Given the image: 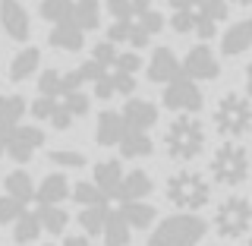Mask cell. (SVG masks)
<instances>
[{
	"mask_svg": "<svg viewBox=\"0 0 252 246\" xmlns=\"http://www.w3.org/2000/svg\"><path fill=\"white\" fill-rule=\"evenodd\" d=\"M170 26L173 32H180V35H199L208 41L211 35H215L218 22L227 19V13H230V6L224 3V0H202V3H189V0H170Z\"/></svg>",
	"mask_w": 252,
	"mask_h": 246,
	"instance_id": "obj_1",
	"label": "cell"
},
{
	"mask_svg": "<svg viewBox=\"0 0 252 246\" xmlns=\"http://www.w3.org/2000/svg\"><path fill=\"white\" fill-rule=\"evenodd\" d=\"M164 148L173 161H195L205 152V126L199 117L180 114L164 133Z\"/></svg>",
	"mask_w": 252,
	"mask_h": 246,
	"instance_id": "obj_2",
	"label": "cell"
},
{
	"mask_svg": "<svg viewBox=\"0 0 252 246\" xmlns=\"http://www.w3.org/2000/svg\"><path fill=\"white\" fill-rule=\"evenodd\" d=\"M208 234V224L199 215H189V211H180V215L164 218L161 224L148 234V246H199Z\"/></svg>",
	"mask_w": 252,
	"mask_h": 246,
	"instance_id": "obj_3",
	"label": "cell"
},
{
	"mask_svg": "<svg viewBox=\"0 0 252 246\" xmlns=\"http://www.w3.org/2000/svg\"><path fill=\"white\" fill-rule=\"evenodd\" d=\"M208 199H211V183L199 171H177L167 180V202L189 211V215H195L199 209H205Z\"/></svg>",
	"mask_w": 252,
	"mask_h": 246,
	"instance_id": "obj_4",
	"label": "cell"
},
{
	"mask_svg": "<svg viewBox=\"0 0 252 246\" xmlns=\"http://www.w3.org/2000/svg\"><path fill=\"white\" fill-rule=\"evenodd\" d=\"M211 177L220 186H240L249 177V152L240 142H224L211 155Z\"/></svg>",
	"mask_w": 252,
	"mask_h": 246,
	"instance_id": "obj_5",
	"label": "cell"
},
{
	"mask_svg": "<svg viewBox=\"0 0 252 246\" xmlns=\"http://www.w3.org/2000/svg\"><path fill=\"white\" fill-rule=\"evenodd\" d=\"M252 126V107H249V98L243 95H224L215 107V130L220 133L224 139H240L246 136Z\"/></svg>",
	"mask_w": 252,
	"mask_h": 246,
	"instance_id": "obj_6",
	"label": "cell"
},
{
	"mask_svg": "<svg viewBox=\"0 0 252 246\" xmlns=\"http://www.w3.org/2000/svg\"><path fill=\"white\" fill-rule=\"evenodd\" d=\"M252 227V205L243 196H227L215 209V231L224 240H240Z\"/></svg>",
	"mask_w": 252,
	"mask_h": 246,
	"instance_id": "obj_7",
	"label": "cell"
},
{
	"mask_svg": "<svg viewBox=\"0 0 252 246\" xmlns=\"http://www.w3.org/2000/svg\"><path fill=\"white\" fill-rule=\"evenodd\" d=\"M3 133V155L13 158L16 164L32 161V155L44 145V133L38 126H13V130H0Z\"/></svg>",
	"mask_w": 252,
	"mask_h": 246,
	"instance_id": "obj_8",
	"label": "cell"
},
{
	"mask_svg": "<svg viewBox=\"0 0 252 246\" xmlns=\"http://www.w3.org/2000/svg\"><path fill=\"white\" fill-rule=\"evenodd\" d=\"M202 89L192 82V79H186L180 73L177 79H170L167 89H164V107L170 110H180V114H195V110H202Z\"/></svg>",
	"mask_w": 252,
	"mask_h": 246,
	"instance_id": "obj_9",
	"label": "cell"
},
{
	"mask_svg": "<svg viewBox=\"0 0 252 246\" xmlns=\"http://www.w3.org/2000/svg\"><path fill=\"white\" fill-rule=\"evenodd\" d=\"M180 73H183L186 79H192V82H208V79H218L220 76V63H218L215 54H211L208 44H195L192 51L186 54Z\"/></svg>",
	"mask_w": 252,
	"mask_h": 246,
	"instance_id": "obj_10",
	"label": "cell"
},
{
	"mask_svg": "<svg viewBox=\"0 0 252 246\" xmlns=\"http://www.w3.org/2000/svg\"><path fill=\"white\" fill-rule=\"evenodd\" d=\"M0 26L13 41H29V13L19 0H0Z\"/></svg>",
	"mask_w": 252,
	"mask_h": 246,
	"instance_id": "obj_11",
	"label": "cell"
},
{
	"mask_svg": "<svg viewBox=\"0 0 252 246\" xmlns=\"http://www.w3.org/2000/svg\"><path fill=\"white\" fill-rule=\"evenodd\" d=\"M123 123H126V130H139V133H145V130H152V126L158 123V107L152 105V101H142V98H129L123 105Z\"/></svg>",
	"mask_w": 252,
	"mask_h": 246,
	"instance_id": "obj_12",
	"label": "cell"
},
{
	"mask_svg": "<svg viewBox=\"0 0 252 246\" xmlns=\"http://www.w3.org/2000/svg\"><path fill=\"white\" fill-rule=\"evenodd\" d=\"M92 183L101 189V196H104L107 202L117 199V189H120V183H123V164L117 161V158H107V161L94 164V180Z\"/></svg>",
	"mask_w": 252,
	"mask_h": 246,
	"instance_id": "obj_13",
	"label": "cell"
},
{
	"mask_svg": "<svg viewBox=\"0 0 252 246\" xmlns=\"http://www.w3.org/2000/svg\"><path fill=\"white\" fill-rule=\"evenodd\" d=\"M152 177H148L145 171H129V174H123V183L120 189H117V202H145V196H152Z\"/></svg>",
	"mask_w": 252,
	"mask_h": 246,
	"instance_id": "obj_14",
	"label": "cell"
},
{
	"mask_svg": "<svg viewBox=\"0 0 252 246\" xmlns=\"http://www.w3.org/2000/svg\"><path fill=\"white\" fill-rule=\"evenodd\" d=\"M249 47H252V19L233 22V26L224 32V38H220V51H224L227 57H236V54L249 51Z\"/></svg>",
	"mask_w": 252,
	"mask_h": 246,
	"instance_id": "obj_15",
	"label": "cell"
},
{
	"mask_svg": "<svg viewBox=\"0 0 252 246\" xmlns=\"http://www.w3.org/2000/svg\"><path fill=\"white\" fill-rule=\"evenodd\" d=\"M69 199V180L63 174H47L41 183L35 186V202L38 205H60Z\"/></svg>",
	"mask_w": 252,
	"mask_h": 246,
	"instance_id": "obj_16",
	"label": "cell"
},
{
	"mask_svg": "<svg viewBox=\"0 0 252 246\" xmlns=\"http://www.w3.org/2000/svg\"><path fill=\"white\" fill-rule=\"evenodd\" d=\"M177 76H180V60L173 57L170 47H158L148 60V79L152 82H170Z\"/></svg>",
	"mask_w": 252,
	"mask_h": 246,
	"instance_id": "obj_17",
	"label": "cell"
},
{
	"mask_svg": "<svg viewBox=\"0 0 252 246\" xmlns=\"http://www.w3.org/2000/svg\"><path fill=\"white\" fill-rule=\"evenodd\" d=\"M126 133V123L123 117L117 114V110H104V114L98 117V130H94V142L98 145H120Z\"/></svg>",
	"mask_w": 252,
	"mask_h": 246,
	"instance_id": "obj_18",
	"label": "cell"
},
{
	"mask_svg": "<svg viewBox=\"0 0 252 246\" xmlns=\"http://www.w3.org/2000/svg\"><path fill=\"white\" fill-rule=\"evenodd\" d=\"M117 211H120L123 221L129 224V231L132 227H136V231H148V227L155 224V218H158L155 205H148V202H123Z\"/></svg>",
	"mask_w": 252,
	"mask_h": 246,
	"instance_id": "obj_19",
	"label": "cell"
},
{
	"mask_svg": "<svg viewBox=\"0 0 252 246\" xmlns=\"http://www.w3.org/2000/svg\"><path fill=\"white\" fill-rule=\"evenodd\" d=\"M155 152V142L148 133H139V130H126L123 139H120V155L123 158H148Z\"/></svg>",
	"mask_w": 252,
	"mask_h": 246,
	"instance_id": "obj_20",
	"label": "cell"
},
{
	"mask_svg": "<svg viewBox=\"0 0 252 246\" xmlns=\"http://www.w3.org/2000/svg\"><path fill=\"white\" fill-rule=\"evenodd\" d=\"M47 41L54 47H60V51H82L85 32H79L73 22H60V26H54V32L47 35Z\"/></svg>",
	"mask_w": 252,
	"mask_h": 246,
	"instance_id": "obj_21",
	"label": "cell"
},
{
	"mask_svg": "<svg viewBox=\"0 0 252 246\" xmlns=\"http://www.w3.org/2000/svg\"><path fill=\"white\" fill-rule=\"evenodd\" d=\"M69 22H73L79 32H92V29H98V22H101V6H98V0H76Z\"/></svg>",
	"mask_w": 252,
	"mask_h": 246,
	"instance_id": "obj_22",
	"label": "cell"
},
{
	"mask_svg": "<svg viewBox=\"0 0 252 246\" xmlns=\"http://www.w3.org/2000/svg\"><path fill=\"white\" fill-rule=\"evenodd\" d=\"M101 237H104V246H129V224L123 221V215L117 209L107 211V221H104V231H101Z\"/></svg>",
	"mask_w": 252,
	"mask_h": 246,
	"instance_id": "obj_23",
	"label": "cell"
},
{
	"mask_svg": "<svg viewBox=\"0 0 252 246\" xmlns=\"http://www.w3.org/2000/svg\"><path fill=\"white\" fill-rule=\"evenodd\" d=\"M3 186H6V196H13L16 202H22V205L35 202V183H32V177H29L26 171H13V174H6Z\"/></svg>",
	"mask_w": 252,
	"mask_h": 246,
	"instance_id": "obj_24",
	"label": "cell"
},
{
	"mask_svg": "<svg viewBox=\"0 0 252 246\" xmlns=\"http://www.w3.org/2000/svg\"><path fill=\"white\" fill-rule=\"evenodd\" d=\"M29 110L26 98L22 95H0V130H13L19 126L22 114Z\"/></svg>",
	"mask_w": 252,
	"mask_h": 246,
	"instance_id": "obj_25",
	"label": "cell"
},
{
	"mask_svg": "<svg viewBox=\"0 0 252 246\" xmlns=\"http://www.w3.org/2000/svg\"><path fill=\"white\" fill-rule=\"evenodd\" d=\"M38 63H41V51L38 47H26V51H19L10 63V79L13 82H26V79L38 70Z\"/></svg>",
	"mask_w": 252,
	"mask_h": 246,
	"instance_id": "obj_26",
	"label": "cell"
},
{
	"mask_svg": "<svg viewBox=\"0 0 252 246\" xmlns=\"http://www.w3.org/2000/svg\"><path fill=\"white\" fill-rule=\"evenodd\" d=\"M35 218H38V224H41V231H47V234H63L66 224H69V215L60 205H38Z\"/></svg>",
	"mask_w": 252,
	"mask_h": 246,
	"instance_id": "obj_27",
	"label": "cell"
},
{
	"mask_svg": "<svg viewBox=\"0 0 252 246\" xmlns=\"http://www.w3.org/2000/svg\"><path fill=\"white\" fill-rule=\"evenodd\" d=\"M41 224H38V218H35V211H26L19 221L13 224V240L16 246H29V243H35L38 237H41Z\"/></svg>",
	"mask_w": 252,
	"mask_h": 246,
	"instance_id": "obj_28",
	"label": "cell"
},
{
	"mask_svg": "<svg viewBox=\"0 0 252 246\" xmlns=\"http://www.w3.org/2000/svg\"><path fill=\"white\" fill-rule=\"evenodd\" d=\"M107 205H92V209H82L79 211V224H82V231L89 237H98L104 231V221H107Z\"/></svg>",
	"mask_w": 252,
	"mask_h": 246,
	"instance_id": "obj_29",
	"label": "cell"
},
{
	"mask_svg": "<svg viewBox=\"0 0 252 246\" xmlns=\"http://www.w3.org/2000/svg\"><path fill=\"white\" fill-rule=\"evenodd\" d=\"M73 3H76V0H41V16L47 22H54V26L69 22V16H73Z\"/></svg>",
	"mask_w": 252,
	"mask_h": 246,
	"instance_id": "obj_30",
	"label": "cell"
},
{
	"mask_svg": "<svg viewBox=\"0 0 252 246\" xmlns=\"http://www.w3.org/2000/svg\"><path fill=\"white\" fill-rule=\"evenodd\" d=\"M69 196L82 205V209H92V205H107V199L101 196V189L94 183H76L73 189H69Z\"/></svg>",
	"mask_w": 252,
	"mask_h": 246,
	"instance_id": "obj_31",
	"label": "cell"
},
{
	"mask_svg": "<svg viewBox=\"0 0 252 246\" xmlns=\"http://www.w3.org/2000/svg\"><path fill=\"white\" fill-rule=\"evenodd\" d=\"M26 211L29 209L22 202H16L13 196H0V227H3V224H16Z\"/></svg>",
	"mask_w": 252,
	"mask_h": 246,
	"instance_id": "obj_32",
	"label": "cell"
},
{
	"mask_svg": "<svg viewBox=\"0 0 252 246\" xmlns=\"http://www.w3.org/2000/svg\"><path fill=\"white\" fill-rule=\"evenodd\" d=\"M47 158H51V164H57V168H85V155L69 152V148H57V152H51Z\"/></svg>",
	"mask_w": 252,
	"mask_h": 246,
	"instance_id": "obj_33",
	"label": "cell"
},
{
	"mask_svg": "<svg viewBox=\"0 0 252 246\" xmlns=\"http://www.w3.org/2000/svg\"><path fill=\"white\" fill-rule=\"evenodd\" d=\"M60 105L69 110V117H85V114H89V95L69 92V95H63V98H60Z\"/></svg>",
	"mask_w": 252,
	"mask_h": 246,
	"instance_id": "obj_34",
	"label": "cell"
},
{
	"mask_svg": "<svg viewBox=\"0 0 252 246\" xmlns=\"http://www.w3.org/2000/svg\"><path fill=\"white\" fill-rule=\"evenodd\" d=\"M38 89H41L44 98H60V73L57 70H44L41 79H38Z\"/></svg>",
	"mask_w": 252,
	"mask_h": 246,
	"instance_id": "obj_35",
	"label": "cell"
},
{
	"mask_svg": "<svg viewBox=\"0 0 252 246\" xmlns=\"http://www.w3.org/2000/svg\"><path fill=\"white\" fill-rule=\"evenodd\" d=\"M136 22H139V29L145 32L148 38H152V35H158V32L164 29V16L158 13V10H148V13H142V16H136Z\"/></svg>",
	"mask_w": 252,
	"mask_h": 246,
	"instance_id": "obj_36",
	"label": "cell"
},
{
	"mask_svg": "<svg viewBox=\"0 0 252 246\" xmlns=\"http://www.w3.org/2000/svg\"><path fill=\"white\" fill-rule=\"evenodd\" d=\"M107 13L114 16V22H132V19H136L129 0H107Z\"/></svg>",
	"mask_w": 252,
	"mask_h": 246,
	"instance_id": "obj_37",
	"label": "cell"
},
{
	"mask_svg": "<svg viewBox=\"0 0 252 246\" xmlns=\"http://www.w3.org/2000/svg\"><path fill=\"white\" fill-rule=\"evenodd\" d=\"M117 54H120V51H117V47L110 44V41H101V44H94V51H92V60L110 70V67H114V60H117Z\"/></svg>",
	"mask_w": 252,
	"mask_h": 246,
	"instance_id": "obj_38",
	"label": "cell"
},
{
	"mask_svg": "<svg viewBox=\"0 0 252 246\" xmlns=\"http://www.w3.org/2000/svg\"><path fill=\"white\" fill-rule=\"evenodd\" d=\"M139 67H142V57H139V54H132V51L117 54V60H114V70H117V73H126V76H132Z\"/></svg>",
	"mask_w": 252,
	"mask_h": 246,
	"instance_id": "obj_39",
	"label": "cell"
},
{
	"mask_svg": "<svg viewBox=\"0 0 252 246\" xmlns=\"http://www.w3.org/2000/svg\"><path fill=\"white\" fill-rule=\"evenodd\" d=\"M57 101L60 98H35L29 105V110H32V117H38V120H51V114H54V107H57Z\"/></svg>",
	"mask_w": 252,
	"mask_h": 246,
	"instance_id": "obj_40",
	"label": "cell"
},
{
	"mask_svg": "<svg viewBox=\"0 0 252 246\" xmlns=\"http://www.w3.org/2000/svg\"><path fill=\"white\" fill-rule=\"evenodd\" d=\"M69 92H82V76H79V70L73 73H60V98Z\"/></svg>",
	"mask_w": 252,
	"mask_h": 246,
	"instance_id": "obj_41",
	"label": "cell"
},
{
	"mask_svg": "<svg viewBox=\"0 0 252 246\" xmlns=\"http://www.w3.org/2000/svg\"><path fill=\"white\" fill-rule=\"evenodd\" d=\"M110 79H114V92L117 95H132V89H136V79L132 76H126V73H110Z\"/></svg>",
	"mask_w": 252,
	"mask_h": 246,
	"instance_id": "obj_42",
	"label": "cell"
},
{
	"mask_svg": "<svg viewBox=\"0 0 252 246\" xmlns=\"http://www.w3.org/2000/svg\"><path fill=\"white\" fill-rule=\"evenodd\" d=\"M47 123H51L54 130H66V126L73 123V117H69V110L57 101V107H54V114H51V120H47Z\"/></svg>",
	"mask_w": 252,
	"mask_h": 246,
	"instance_id": "obj_43",
	"label": "cell"
},
{
	"mask_svg": "<svg viewBox=\"0 0 252 246\" xmlns=\"http://www.w3.org/2000/svg\"><path fill=\"white\" fill-rule=\"evenodd\" d=\"M94 95H98L101 101H107V98H114V79H110V73L104 76V79H98V82H94Z\"/></svg>",
	"mask_w": 252,
	"mask_h": 246,
	"instance_id": "obj_44",
	"label": "cell"
},
{
	"mask_svg": "<svg viewBox=\"0 0 252 246\" xmlns=\"http://www.w3.org/2000/svg\"><path fill=\"white\" fill-rule=\"evenodd\" d=\"M129 3H132V13H136V16L152 10V0H129Z\"/></svg>",
	"mask_w": 252,
	"mask_h": 246,
	"instance_id": "obj_45",
	"label": "cell"
},
{
	"mask_svg": "<svg viewBox=\"0 0 252 246\" xmlns=\"http://www.w3.org/2000/svg\"><path fill=\"white\" fill-rule=\"evenodd\" d=\"M63 246H89V237L73 234V237H66V240H63Z\"/></svg>",
	"mask_w": 252,
	"mask_h": 246,
	"instance_id": "obj_46",
	"label": "cell"
},
{
	"mask_svg": "<svg viewBox=\"0 0 252 246\" xmlns=\"http://www.w3.org/2000/svg\"><path fill=\"white\" fill-rule=\"evenodd\" d=\"M246 92H249V98H252V63L246 67Z\"/></svg>",
	"mask_w": 252,
	"mask_h": 246,
	"instance_id": "obj_47",
	"label": "cell"
},
{
	"mask_svg": "<svg viewBox=\"0 0 252 246\" xmlns=\"http://www.w3.org/2000/svg\"><path fill=\"white\" fill-rule=\"evenodd\" d=\"M236 6H252V0H233Z\"/></svg>",
	"mask_w": 252,
	"mask_h": 246,
	"instance_id": "obj_48",
	"label": "cell"
},
{
	"mask_svg": "<svg viewBox=\"0 0 252 246\" xmlns=\"http://www.w3.org/2000/svg\"><path fill=\"white\" fill-rule=\"evenodd\" d=\"M0 158H3V133H0Z\"/></svg>",
	"mask_w": 252,
	"mask_h": 246,
	"instance_id": "obj_49",
	"label": "cell"
},
{
	"mask_svg": "<svg viewBox=\"0 0 252 246\" xmlns=\"http://www.w3.org/2000/svg\"><path fill=\"white\" fill-rule=\"evenodd\" d=\"M189 3H202V0H189Z\"/></svg>",
	"mask_w": 252,
	"mask_h": 246,
	"instance_id": "obj_50",
	"label": "cell"
},
{
	"mask_svg": "<svg viewBox=\"0 0 252 246\" xmlns=\"http://www.w3.org/2000/svg\"><path fill=\"white\" fill-rule=\"evenodd\" d=\"M246 246H252V237H249V243H246Z\"/></svg>",
	"mask_w": 252,
	"mask_h": 246,
	"instance_id": "obj_51",
	"label": "cell"
},
{
	"mask_svg": "<svg viewBox=\"0 0 252 246\" xmlns=\"http://www.w3.org/2000/svg\"><path fill=\"white\" fill-rule=\"evenodd\" d=\"M47 246H54V243H47Z\"/></svg>",
	"mask_w": 252,
	"mask_h": 246,
	"instance_id": "obj_52",
	"label": "cell"
}]
</instances>
